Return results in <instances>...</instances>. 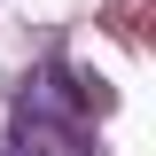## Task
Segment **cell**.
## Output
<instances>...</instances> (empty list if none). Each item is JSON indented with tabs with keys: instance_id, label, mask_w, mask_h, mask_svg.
<instances>
[{
	"instance_id": "6da1fadb",
	"label": "cell",
	"mask_w": 156,
	"mask_h": 156,
	"mask_svg": "<svg viewBox=\"0 0 156 156\" xmlns=\"http://www.w3.org/2000/svg\"><path fill=\"white\" fill-rule=\"evenodd\" d=\"M16 156H101L94 117H86V86L70 78H39L16 101Z\"/></svg>"
}]
</instances>
